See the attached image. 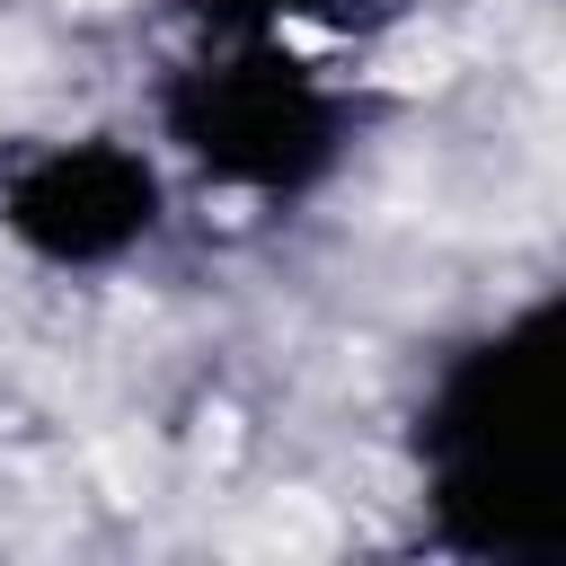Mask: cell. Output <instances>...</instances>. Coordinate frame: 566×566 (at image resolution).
Segmentation results:
<instances>
[{
    "label": "cell",
    "instance_id": "3957f363",
    "mask_svg": "<svg viewBox=\"0 0 566 566\" xmlns=\"http://www.w3.org/2000/svg\"><path fill=\"white\" fill-rule=\"evenodd\" d=\"M150 212H159V186L115 142H62V150H44L9 177V230L27 248L62 256V265L133 248L150 230Z\"/></svg>",
    "mask_w": 566,
    "mask_h": 566
},
{
    "label": "cell",
    "instance_id": "6da1fadb",
    "mask_svg": "<svg viewBox=\"0 0 566 566\" xmlns=\"http://www.w3.org/2000/svg\"><path fill=\"white\" fill-rule=\"evenodd\" d=\"M548 318L531 310L495 345H478L424 424L433 460V504L460 548H504V557H548L566 539V495H557V354Z\"/></svg>",
    "mask_w": 566,
    "mask_h": 566
},
{
    "label": "cell",
    "instance_id": "7a4b0ae2",
    "mask_svg": "<svg viewBox=\"0 0 566 566\" xmlns=\"http://www.w3.org/2000/svg\"><path fill=\"white\" fill-rule=\"evenodd\" d=\"M177 133L203 168L239 186H301L327 159V97L265 35H239L230 62H203L177 88Z\"/></svg>",
    "mask_w": 566,
    "mask_h": 566
},
{
    "label": "cell",
    "instance_id": "277c9868",
    "mask_svg": "<svg viewBox=\"0 0 566 566\" xmlns=\"http://www.w3.org/2000/svg\"><path fill=\"white\" fill-rule=\"evenodd\" d=\"M221 35H265L274 18H292V9H318V0H195Z\"/></svg>",
    "mask_w": 566,
    "mask_h": 566
}]
</instances>
